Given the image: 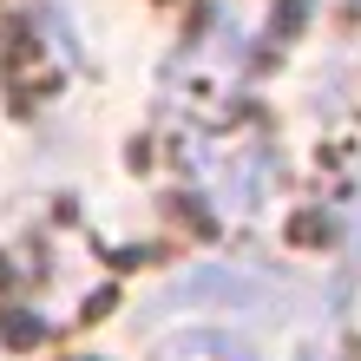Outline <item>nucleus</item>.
I'll return each instance as SVG.
<instances>
[{"mask_svg":"<svg viewBox=\"0 0 361 361\" xmlns=\"http://www.w3.org/2000/svg\"><path fill=\"white\" fill-rule=\"evenodd\" d=\"M309 361H329V355H309Z\"/></svg>","mask_w":361,"mask_h":361,"instance_id":"nucleus-1","label":"nucleus"}]
</instances>
